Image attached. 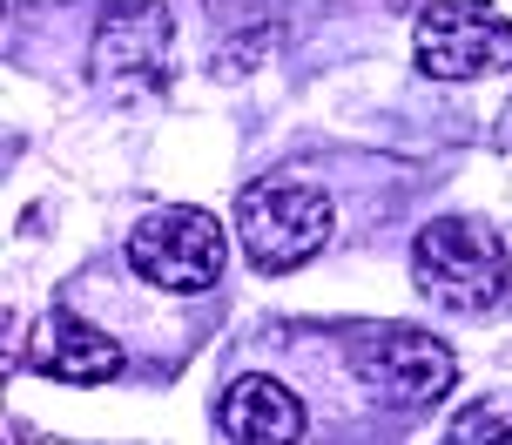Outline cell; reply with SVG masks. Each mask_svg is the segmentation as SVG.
<instances>
[{
	"mask_svg": "<svg viewBox=\"0 0 512 445\" xmlns=\"http://www.w3.org/2000/svg\"><path fill=\"white\" fill-rule=\"evenodd\" d=\"M411 284L452 317H492L512 290V243L479 216H432L411 243Z\"/></svg>",
	"mask_w": 512,
	"mask_h": 445,
	"instance_id": "6da1fadb",
	"label": "cell"
},
{
	"mask_svg": "<svg viewBox=\"0 0 512 445\" xmlns=\"http://www.w3.org/2000/svg\"><path fill=\"white\" fill-rule=\"evenodd\" d=\"M331 196L297 176H263L236 196V243L263 277H283L331 243Z\"/></svg>",
	"mask_w": 512,
	"mask_h": 445,
	"instance_id": "7a4b0ae2",
	"label": "cell"
},
{
	"mask_svg": "<svg viewBox=\"0 0 512 445\" xmlns=\"http://www.w3.org/2000/svg\"><path fill=\"white\" fill-rule=\"evenodd\" d=\"M176 75V21L162 0H115L88 41V81L115 102H149Z\"/></svg>",
	"mask_w": 512,
	"mask_h": 445,
	"instance_id": "3957f363",
	"label": "cell"
},
{
	"mask_svg": "<svg viewBox=\"0 0 512 445\" xmlns=\"http://www.w3.org/2000/svg\"><path fill=\"white\" fill-rule=\"evenodd\" d=\"M411 61L425 81L512 75V21L486 0H432L411 27Z\"/></svg>",
	"mask_w": 512,
	"mask_h": 445,
	"instance_id": "277c9868",
	"label": "cell"
},
{
	"mask_svg": "<svg viewBox=\"0 0 512 445\" xmlns=\"http://www.w3.org/2000/svg\"><path fill=\"white\" fill-rule=\"evenodd\" d=\"M128 263H135V277L155 290H209L223 277V263H230V236L209 210L196 203H162L149 210L135 230H128Z\"/></svg>",
	"mask_w": 512,
	"mask_h": 445,
	"instance_id": "5b68a950",
	"label": "cell"
},
{
	"mask_svg": "<svg viewBox=\"0 0 512 445\" xmlns=\"http://www.w3.org/2000/svg\"><path fill=\"white\" fill-rule=\"evenodd\" d=\"M351 378L378 405H391V412H418V405H438V398L459 385V358L432 331L378 324V331H364L358 358H351Z\"/></svg>",
	"mask_w": 512,
	"mask_h": 445,
	"instance_id": "8992f818",
	"label": "cell"
},
{
	"mask_svg": "<svg viewBox=\"0 0 512 445\" xmlns=\"http://www.w3.org/2000/svg\"><path fill=\"white\" fill-rule=\"evenodd\" d=\"M21 351H27V371L61 378V385H108V378H122V344L108 338L102 324H88L81 311H68V304L34 317Z\"/></svg>",
	"mask_w": 512,
	"mask_h": 445,
	"instance_id": "52a82bcc",
	"label": "cell"
},
{
	"mask_svg": "<svg viewBox=\"0 0 512 445\" xmlns=\"http://www.w3.org/2000/svg\"><path fill=\"white\" fill-rule=\"evenodd\" d=\"M216 425H223V439H243V445H283V439H304L310 412L290 385L250 371V378H236L230 392L216 398Z\"/></svg>",
	"mask_w": 512,
	"mask_h": 445,
	"instance_id": "ba28073f",
	"label": "cell"
},
{
	"mask_svg": "<svg viewBox=\"0 0 512 445\" xmlns=\"http://www.w3.org/2000/svg\"><path fill=\"white\" fill-rule=\"evenodd\" d=\"M452 439H512V392H492V398H479L472 412H459L452 419Z\"/></svg>",
	"mask_w": 512,
	"mask_h": 445,
	"instance_id": "9c48e42d",
	"label": "cell"
},
{
	"mask_svg": "<svg viewBox=\"0 0 512 445\" xmlns=\"http://www.w3.org/2000/svg\"><path fill=\"white\" fill-rule=\"evenodd\" d=\"M499 135H506V142H512V102H506V115H499Z\"/></svg>",
	"mask_w": 512,
	"mask_h": 445,
	"instance_id": "30bf717a",
	"label": "cell"
}]
</instances>
